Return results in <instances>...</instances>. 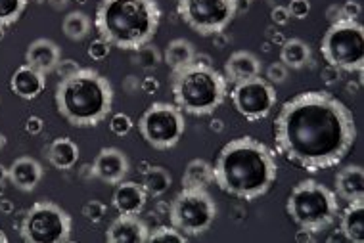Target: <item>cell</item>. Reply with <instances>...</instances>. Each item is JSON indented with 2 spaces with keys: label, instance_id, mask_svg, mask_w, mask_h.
I'll return each instance as SVG.
<instances>
[{
  "label": "cell",
  "instance_id": "6da1fadb",
  "mask_svg": "<svg viewBox=\"0 0 364 243\" xmlns=\"http://www.w3.org/2000/svg\"><path fill=\"white\" fill-rule=\"evenodd\" d=\"M357 140L351 109L324 90H309L282 106L274 121L277 150L295 167L318 173L343 161Z\"/></svg>",
  "mask_w": 364,
  "mask_h": 243
},
{
  "label": "cell",
  "instance_id": "7a4b0ae2",
  "mask_svg": "<svg viewBox=\"0 0 364 243\" xmlns=\"http://www.w3.org/2000/svg\"><path fill=\"white\" fill-rule=\"evenodd\" d=\"M277 176L278 165L272 150L252 136L230 140L213 165L215 184L244 201L263 198L277 182Z\"/></svg>",
  "mask_w": 364,
  "mask_h": 243
},
{
  "label": "cell",
  "instance_id": "3957f363",
  "mask_svg": "<svg viewBox=\"0 0 364 243\" xmlns=\"http://www.w3.org/2000/svg\"><path fill=\"white\" fill-rule=\"evenodd\" d=\"M161 8L156 0H100L96 8V31L109 46L139 50L156 37Z\"/></svg>",
  "mask_w": 364,
  "mask_h": 243
},
{
  "label": "cell",
  "instance_id": "277c9868",
  "mask_svg": "<svg viewBox=\"0 0 364 243\" xmlns=\"http://www.w3.org/2000/svg\"><path fill=\"white\" fill-rule=\"evenodd\" d=\"M54 100L58 113L70 125L79 129L98 126L112 113V82L95 69L81 68L75 75L58 82Z\"/></svg>",
  "mask_w": 364,
  "mask_h": 243
},
{
  "label": "cell",
  "instance_id": "5b68a950",
  "mask_svg": "<svg viewBox=\"0 0 364 243\" xmlns=\"http://www.w3.org/2000/svg\"><path fill=\"white\" fill-rule=\"evenodd\" d=\"M171 90L181 112L203 117L223 106L228 94V81L209 63L194 62L173 71Z\"/></svg>",
  "mask_w": 364,
  "mask_h": 243
},
{
  "label": "cell",
  "instance_id": "8992f818",
  "mask_svg": "<svg viewBox=\"0 0 364 243\" xmlns=\"http://www.w3.org/2000/svg\"><path fill=\"white\" fill-rule=\"evenodd\" d=\"M286 212L299 228L318 234L336 222L339 215L338 195L321 182L301 180L289 193Z\"/></svg>",
  "mask_w": 364,
  "mask_h": 243
},
{
  "label": "cell",
  "instance_id": "52a82bcc",
  "mask_svg": "<svg viewBox=\"0 0 364 243\" xmlns=\"http://www.w3.org/2000/svg\"><path fill=\"white\" fill-rule=\"evenodd\" d=\"M321 52L328 65L347 71L363 73L364 69V29L358 21L341 19L330 26L322 37Z\"/></svg>",
  "mask_w": 364,
  "mask_h": 243
},
{
  "label": "cell",
  "instance_id": "ba28073f",
  "mask_svg": "<svg viewBox=\"0 0 364 243\" xmlns=\"http://www.w3.org/2000/svg\"><path fill=\"white\" fill-rule=\"evenodd\" d=\"M217 205L205 188H182L169 207L171 226L184 236H200L213 226Z\"/></svg>",
  "mask_w": 364,
  "mask_h": 243
},
{
  "label": "cell",
  "instance_id": "9c48e42d",
  "mask_svg": "<svg viewBox=\"0 0 364 243\" xmlns=\"http://www.w3.org/2000/svg\"><path fill=\"white\" fill-rule=\"evenodd\" d=\"M71 217L52 201H37L26 212L19 236L27 243H65L71 237Z\"/></svg>",
  "mask_w": 364,
  "mask_h": 243
},
{
  "label": "cell",
  "instance_id": "30bf717a",
  "mask_svg": "<svg viewBox=\"0 0 364 243\" xmlns=\"http://www.w3.org/2000/svg\"><path fill=\"white\" fill-rule=\"evenodd\" d=\"M186 123L175 104L154 102L139 121V131L154 150H171L181 142Z\"/></svg>",
  "mask_w": 364,
  "mask_h": 243
},
{
  "label": "cell",
  "instance_id": "8fae6325",
  "mask_svg": "<svg viewBox=\"0 0 364 243\" xmlns=\"http://www.w3.org/2000/svg\"><path fill=\"white\" fill-rule=\"evenodd\" d=\"M176 10L182 21L203 37L225 31L238 14L236 0H178Z\"/></svg>",
  "mask_w": 364,
  "mask_h": 243
},
{
  "label": "cell",
  "instance_id": "7c38bea8",
  "mask_svg": "<svg viewBox=\"0 0 364 243\" xmlns=\"http://www.w3.org/2000/svg\"><path fill=\"white\" fill-rule=\"evenodd\" d=\"M230 98L236 112L252 123L269 117L278 100L274 85H270L267 79H261V75L253 77L250 81L236 82Z\"/></svg>",
  "mask_w": 364,
  "mask_h": 243
},
{
  "label": "cell",
  "instance_id": "4fadbf2b",
  "mask_svg": "<svg viewBox=\"0 0 364 243\" xmlns=\"http://www.w3.org/2000/svg\"><path fill=\"white\" fill-rule=\"evenodd\" d=\"M129 157L119 148H104L92 163V175L106 184L117 186L129 175Z\"/></svg>",
  "mask_w": 364,
  "mask_h": 243
},
{
  "label": "cell",
  "instance_id": "5bb4252c",
  "mask_svg": "<svg viewBox=\"0 0 364 243\" xmlns=\"http://www.w3.org/2000/svg\"><path fill=\"white\" fill-rule=\"evenodd\" d=\"M106 239L109 243H146L150 239V228L139 215H119L107 228Z\"/></svg>",
  "mask_w": 364,
  "mask_h": 243
},
{
  "label": "cell",
  "instance_id": "9a60e30c",
  "mask_svg": "<svg viewBox=\"0 0 364 243\" xmlns=\"http://www.w3.org/2000/svg\"><path fill=\"white\" fill-rule=\"evenodd\" d=\"M148 193L139 182H119L113 192L112 203L119 215H140L144 211Z\"/></svg>",
  "mask_w": 364,
  "mask_h": 243
},
{
  "label": "cell",
  "instance_id": "2e32d148",
  "mask_svg": "<svg viewBox=\"0 0 364 243\" xmlns=\"http://www.w3.org/2000/svg\"><path fill=\"white\" fill-rule=\"evenodd\" d=\"M46 88V75L31 65H21L14 71L10 79V90L21 100H35Z\"/></svg>",
  "mask_w": 364,
  "mask_h": 243
},
{
  "label": "cell",
  "instance_id": "e0dca14e",
  "mask_svg": "<svg viewBox=\"0 0 364 243\" xmlns=\"http://www.w3.org/2000/svg\"><path fill=\"white\" fill-rule=\"evenodd\" d=\"M62 60V52L54 40L50 38H37L29 44L26 52V63L31 65L41 73H52Z\"/></svg>",
  "mask_w": 364,
  "mask_h": 243
},
{
  "label": "cell",
  "instance_id": "ac0fdd59",
  "mask_svg": "<svg viewBox=\"0 0 364 243\" xmlns=\"http://www.w3.org/2000/svg\"><path fill=\"white\" fill-rule=\"evenodd\" d=\"M43 178V165L33 157H18L8 167V180L21 192H33Z\"/></svg>",
  "mask_w": 364,
  "mask_h": 243
},
{
  "label": "cell",
  "instance_id": "d6986e66",
  "mask_svg": "<svg viewBox=\"0 0 364 243\" xmlns=\"http://www.w3.org/2000/svg\"><path fill=\"white\" fill-rule=\"evenodd\" d=\"M259 75H261V62L253 52H234L225 62V79L234 82V85L242 81H250V79Z\"/></svg>",
  "mask_w": 364,
  "mask_h": 243
},
{
  "label": "cell",
  "instance_id": "ffe728a7",
  "mask_svg": "<svg viewBox=\"0 0 364 243\" xmlns=\"http://www.w3.org/2000/svg\"><path fill=\"white\" fill-rule=\"evenodd\" d=\"M336 195L351 201L364 198V171L360 165H347L336 175Z\"/></svg>",
  "mask_w": 364,
  "mask_h": 243
},
{
  "label": "cell",
  "instance_id": "44dd1931",
  "mask_svg": "<svg viewBox=\"0 0 364 243\" xmlns=\"http://www.w3.org/2000/svg\"><path fill=\"white\" fill-rule=\"evenodd\" d=\"M46 157L52 167H56L58 171H70L79 161V146L71 138L60 136L48 146Z\"/></svg>",
  "mask_w": 364,
  "mask_h": 243
},
{
  "label": "cell",
  "instance_id": "7402d4cb",
  "mask_svg": "<svg viewBox=\"0 0 364 243\" xmlns=\"http://www.w3.org/2000/svg\"><path fill=\"white\" fill-rule=\"evenodd\" d=\"M341 234L353 243H364V200L351 201L341 212Z\"/></svg>",
  "mask_w": 364,
  "mask_h": 243
},
{
  "label": "cell",
  "instance_id": "603a6c76",
  "mask_svg": "<svg viewBox=\"0 0 364 243\" xmlns=\"http://www.w3.org/2000/svg\"><path fill=\"white\" fill-rule=\"evenodd\" d=\"M313 60V52L305 40L301 38H289L286 40L280 50V62L288 69H303L307 68Z\"/></svg>",
  "mask_w": 364,
  "mask_h": 243
},
{
  "label": "cell",
  "instance_id": "cb8c5ba5",
  "mask_svg": "<svg viewBox=\"0 0 364 243\" xmlns=\"http://www.w3.org/2000/svg\"><path fill=\"white\" fill-rule=\"evenodd\" d=\"M164 60L173 71H178V69L186 68V65L196 62L194 46L186 38H175V40H171L167 44Z\"/></svg>",
  "mask_w": 364,
  "mask_h": 243
},
{
  "label": "cell",
  "instance_id": "d4e9b609",
  "mask_svg": "<svg viewBox=\"0 0 364 243\" xmlns=\"http://www.w3.org/2000/svg\"><path fill=\"white\" fill-rule=\"evenodd\" d=\"M213 182V165L205 159H192L184 168L182 188H208Z\"/></svg>",
  "mask_w": 364,
  "mask_h": 243
},
{
  "label": "cell",
  "instance_id": "484cf974",
  "mask_svg": "<svg viewBox=\"0 0 364 243\" xmlns=\"http://www.w3.org/2000/svg\"><path fill=\"white\" fill-rule=\"evenodd\" d=\"M171 184H173V176H171L167 168L150 167L144 173L142 188L148 193V198H161V195L169 192Z\"/></svg>",
  "mask_w": 364,
  "mask_h": 243
},
{
  "label": "cell",
  "instance_id": "4316f807",
  "mask_svg": "<svg viewBox=\"0 0 364 243\" xmlns=\"http://www.w3.org/2000/svg\"><path fill=\"white\" fill-rule=\"evenodd\" d=\"M90 18H88L85 12H70L65 18H63L62 29L63 35L70 38V40H82L87 38V35L90 33Z\"/></svg>",
  "mask_w": 364,
  "mask_h": 243
},
{
  "label": "cell",
  "instance_id": "83f0119b",
  "mask_svg": "<svg viewBox=\"0 0 364 243\" xmlns=\"http://www.w3.org/2000/svg\"><path fill=\"white\" fill-rule=\"evenodd\" d=\"M29 0H0V29L14 26L26 12Z\"/></svg>",
  "mask_w": 364,
  "mask_h": 243
},
{
  "label": "cell",
  "instance_id": "f1b7e54d",
  "mask_svg": "<svg viewBox=\"0 0 364 243\" xmlns=\"http://www.w3.org/2000/svg\"><path fill=\"white\" fill-rule=\"evenodd\" d=\"M186 237L182 232H178L175 226H159L154 232H150V239L148 242H175V243H186Z\"/></svg>",
  "mask_w": 364,
  "mask_h": 243
},
{
  "label": "cell",
  "instance_id": "f546056e",
  "mask_svg": "<svg viewBox=\"0 0 364 243\" xmlns=\"http://www.w3.org/2000/svg\"><path fill=\"white\" fill-rule=\"evenodd\" d=\"M132 126H134V123L127 113H113L112 119H109V131L115 136H127L132 131Z\"/></svg>",
  "mask_w": 364,
  "mask_h": 243
},
{
  "label": "cell",
  "instance_id": "4dcf8cb0",
  "mask_svg": "<svg viewBox=\"0 0 364 243\" xmlns=\"http://www.w3.org/2000/svg\"><path fill=\"white\" fill-rule=\"evenodd\" d=\"M136 52H139V63L146 69L157 68V63H159V60H161V56H159V52H157L156 46H150V44H146V46L139 48Z\"/></svg>",
  "mask_w": 364,
  "mask_h": 243
},
{
  "label": "cell",
  "instance_id": "1f68e13d",
  "mask_svg": "<svg viewBox=\"0 0 364 243\" xmlns=\"http://www.w3.org/2000/svg\"><path fill=\"white\" fill-rule=\"evenodd\" d=\"M106 205L102 203V201H88L87 205L82 207V215H85V218H88L90 222H100L102 218L106 217Z\"/></svg>",
  "mask_w": 364,
  "mask_h": 243
},
{
  "label": "cell",
  "instance_id": "d6a6232c",
  "mask_svg": "<svg viewBox=\"0 0 364 243\" xmlns=\"http://www.w3.org/2000/svg\"><path fill=\"white\" fill-rule=\"evenodd\" d=\"M288 73L289 69L286 68L282 62L270 63L269 69H267V81H269L270 85H280V82H284L288 79Z\"/></svg>",
  "mask_w": 364,
  "mask_h": 243
},
{
  "label": "cell",
  "instance_id": "836d02e7",
  "mask_svg": "<svg viewBox=\"0 0 364 243\" xmlns=\"http://www.w3.org/2000/svg\"><path fill=\"white\" fill-rule=\"evenodd\" d=\"M109 50H112V46L104 40V38H96L92 43L88 44V56L96 60V62H102V60H106L109 56Z\"/></svg>",
  "mask_w": 364,
  "mask_h": 243
},
{
  "label": "cell",
  "instance_id": "e575fe53",
  "mask_svg": "<svg viewBox=\"0 0 364 243\" xmlns=\"http://www.w3.org/2000/svg\"><path fill=\"white\" fill-rule=\"evenodd\" d=\"M289 16L294 19H305L311 14V2L309 0H289L288 6Z\"/></svg>",
  "mask_w": 364,
  "mask_h": 243
},
{
  "label": "cell",
  "instance_id": "d590c367",
  "mask_svg": "<svg viewBox=\"0 0 364 243\" xmlns=\"http://www.w3.org/2000/svg\"><path fill=\"white\" fill-rule=\"evenodd\" d=\"M79 69H81L79 68V63L73 62V60H60V63H58L54 71H56L58 77H60V81H62V79H68V77L75 75Z\"/></svg>",
  "mask_w": 364,
  "mask_h": 243
},
{
  "label": "cell",
  "instance_id": "8d00e7d4",
  "mask_svg": "<svg viewBox=\"0 0 364 243\" xmlns=\"http://www.w3.org/2000/svg\"><path fill=\"white\" fill-rule=\"evenodd\" d=\"M360 12H363V8H360L357 0H347L346 4H341V16H343V19L357 21L360 18Z\"/></svg>",
  "mask_w": 364,
  "mask_h": 243
},
{
  "label": "cell",
  "instance_id": "74e56055",
  "mask_svg": "<svg viewBox=\"0 0 364 243\" xmlns=\"http://www.w3.org/2000/svg\"><path fill=\"white\" fill-rule=\"evenodd\" d=\"M270 19H272V23H277V26H288V21L291 19V16H289L288 8L286 6H274L272 8V12H270Z\"/></svg>",
  "mask_w": 364,
  "mask_h": 243
},
{
  "label": "cell",
  "instance_id": "f35d334b",
  "mask_svg": "<svg viewBox=\"0 0 364 243\" xmlns=\"http://www.w3.org/2000/svg\"><path fill=\"white\" fill-rule=\"evenodd\" d=\"M43 129H44L43 119L37 117V115H31V117L26 121V132L27 134H31V136H37V134H41V132H43Z\"/></svg>",
  "mask_w": 364,
  "mask_h": 243
},
{
  "label": "cell",
  "instance_id": "ab89813d",
  "mask_svg": "<svg viewBox=\"0 0 364 243\" xmlns=\"http://www.w3.org/2000/svg\"><path fill=\"white\" fill-rule=\"evenodd\" d=\"M326 18L330 19V23H336V21H341V19H343V16H341V6H338V4H333V6L328 8Z\"/></svg>",
  "mask_w": 364,
  "mask_h": 243
},
{
  "label": "cell",
  "instance_id": "60d3db41",
  "mask_svg": "<svg viewBox=\"0 0 364 243\" xmlns=\"http://www.w3.org/2000/svg\"><path fill=\"white\" fill-rule=\"evenodd\" d=\"M322 79L328 82V85H332V82H336L339 79V69L332 68V65H328V69L324 71V75H322Z\"/></svg>",
  "mask_w": 364,
  "mask_h": 243
},
{
  "label": "cell",
  "instance_id": "b9f144b4",
  "mask_svg": "<svg viewBox=\"0 0 364 243\" xmlns=\"http://www.w3.org/2000/svg\"><path fill=\"white\" fill-rule=\"evenodd\" d=\"M142 88H144L146 92H156L157 81H156V79H151V77H148V79L144 81V85H142Z\"/></svg>",
  "mask_w": 364,
  "mask_h": 243
},
{
  "label": "cell",
  "instance_id": "7bdbcfd3",
  "mask_svg": "<svg viewBox=\"0 0 364 243\" xmlns=\"http://www.w3.org/2000/svg\"><path fill=\"white\" fill-rule=\"evenodd\" d=\"M48 2H50L52 6L56 8V10H62V8L68 6V2H70V0H48Z\"/></svg>",
  "mask_w": 364,
  "mask_h": 243
},
{
  "label": "cell",
  "instance_id": "ee69618b",
  "mask_svg": "<svg viewBox=\"0 0 364 243\" xmlns=\"http://www.w3.org/2000/svg\"><path fill=\"white\" fill-rule=\"evenodd\" d=\"M8 180V167H4L2 163H0V182H6Z\"/></svg>",
  "mask_w": 364,
  "mask_h": 243
},
{
  "label": "cell",
  "instance_id": "f6af8a7d",
  "mask_svg": "<svg viewBox=\"0 0 364 243\" xmlns=\"http://www.w3.org/2000/svg\"><path fill=\"white\" fill-rule=\"evenodd\" d=\"M4 146H6V136H4V134L0 132V151L4 150Z\"/></svg>",
  "mask_w": 364,
  "mask_h": 243
},
{
  "label": "cell",
  "instance_id": "bcb514c9",
  "mask_svg": "<svg viewBox=\"0 0 364 243\" xmlns=\"http://www.w3.org/2000/svg\"><path fill=\"white\" fill-rule=\"evenodd\" d=\"M0 207H2V209H4V211H6V212H10V209H12V205H10V201H2V205H0Z\"/></svg>",
  "mask_w": 364,
  "mask_h": 243
},
{
  "label": "cell",
  "instance_id": "7dc6e473",
  "mask_svg": "<svg viewBox=\"0 0 364 243\" xmlns=\"http://www.w3.org/2000/svg\"><path fill=\"white\" fill-rule=\"evenodd\" d=\"M0 243H8V236L2 230H0Z\"/></svg>",
  "mask_w": 364,
  "mask_h": 243
},
{
  "label": "cell",
  "instance_id": "c3c4849f",
  "mask_svg": "<svg viewBox=\"0 0 364 243\" xmlns=\"http://www.w3.org/2000/svg\"><path fill=\"white\" fill-rule=\"evenodd\" d=\"M4 193V182H0V195Z\"/></svg>",
  "mask_w": 364,
  "mask_h": 243
},
{
  "label": "cell",
  "instance_id": "681fc988",
  "mask_svg": "<svg viewBox=\"0 0 364 243\" xmlns=\"http://www.w3.org/2000/svg\"><path fill=\"white\" fill-rule=\"evenodd\" d=\"M35 4H44V2H48V0H33Z\"/></svg>",
  "mask_w": 364,
  "mask_h": 243
}]
</instances>
